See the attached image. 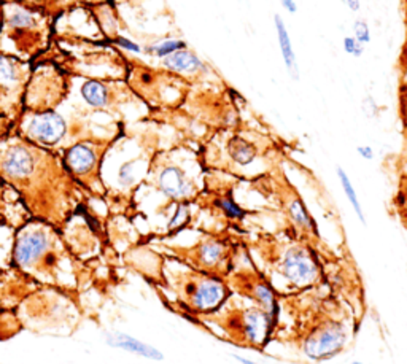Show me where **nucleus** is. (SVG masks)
<instances>
[{
	"label": "nucleus",
	"instance_id": "nucleus-1",
	"mask_svg": "<svg viewBox=\"0 0 407 364\" xmlns=\"http://www.w3.org/2000/svg\"><path fill=\"white\" fill-rule=\"evenodd\" d=\"M0 180L20 198L30 218L64 231L90 196L62 164L61 154L8 134L0 140Z\"/></svg>",
	"mask_w": 407,
	"mask_h": 364
},
{
	"label": "nucleus",
	"instance_id": "nucleus-2",
	"mask_svg": "<svg viewBox=\"0 0 407 364\" xmlns=\"http://www.w3.org/2000/svg\"><path fill=\"white\" fill-rule=\"evenodd\" d=\"M53 39L51 47L40 58L54 62L71 77L126 80V58L111 42L102 45V42L80 34H59L56 29Z\"/></svg>",
	"mask_w": 407,
	"mask_h": 364
},
{
	"label": "nucleus",
	"instance_id": "nucleus-3",
	"mask_svg": "<svg viewBox=\"0 0 407 364\" xmlns=\"http://www.w3.org/2000/svg\"><path fill=\"white\" fill-rule=\"evenodd\" d=\"M56 20L16 0H2L0 51L24 62H34L53 43Z\"/></svg>",
	"mask_w": 407,
	"mask_h": 364
},
{
	"label": "nucleus",
	"instance_id": "nucleus-4",
	"mask_svg": "<svg viewBox=\"0 0 407 364\" xmlns=\"http://www.w3.org/2000/svg\"><path fill=\"white\" fill-rule=\"evenodd\" d=\"M62 232L40 219L30 218L15 231L11 262L42 281L59 280V262H68Z\"/></svg>",
	"mask_w": 407,
	"mask_h": 364
},
{
	"label": "nucleus",
	"instance_id": "nucleus-5",
	"mask_svg": "<svg viewBox=\"0 0 407 364\" xmlns=\"http://www.w3.org/2000/svg\"><path fill=\"white\" fill-rule=\"evenodd\" d=\"M135 92L126 80H100L72 77L71 94L66 102L91 115L111 116L121 121L124 105L133 104Z\"/></svg>",
	"mask_w": 407,
	"mask_h": 364
},
{
	"label": "nucleus",
	"instance_id": "nucleus-6",
	"mask_svg": "<svg viewBox=\"0 0 407 364\" xmlns=\"http://www.w3.org/2000/svg\"><path fill=\"white\" fill-rule=\"evenodd\" d=\"M72 87V77L59 66L39 58L32 62V73L24 92V110L45 113L58 110Z\"/></svg>",
	"mask_w": 407,
	"mask_h": 364
},
{
	"label": "nucleus",
	"instance_id": "nucleus-7",
	"mask_svg": "<svg viewBox=\"0 0 407 364\" xmlns=\"http://www.w3.org/2000/svg\"><path fill=\"white\" fill-rule=\"evenodd\" d=\"M118 137L75 143L61 154L62 164L71 177L92 198L104 199L107 196V188L102 180V164L105 153Z\"/></svg>",
	"mask_w": 407,
	"mask_h": 364
},
{
	"label": "nucleus",
	"instance_id": "nucleus-8",
	"mask_svg": "<svg viewBox=\"0 0 407 364\" xmlns=\"http://www.w3.org/2000/svg\"><path fill=\"white\" fill-rule=\"evenodd\" d=\"M177 291L181 303L193 313L217 312L231 296L223 279L199 271L186 274L185 280H178Z\"/></svg>",
	"mask_w": 407,
	"mask_h": 364
},
{
	"label": "nucleus",
	"instance_id": "nucleus-9",
	"mask_svg": "<svg viewBox=\"0 0 407 364\" xmlns=\"http://www.w3.org/2000/svg\"><path fill=\"white\" fill-rule=\"evenodd\" d=\"M32 73V62L0 51V116L18 121L24 111V92Z\"/></svg>",
	"mask_w": 407,
	"mask_h": 364
},
{
	"label": "nucleus",
	"instance_id": "nucleus-10",
	"mask_svg": "<svg viewBox=\"0 0 407 364\" xmlns=\"http://www.w3.org/2000/svg\"><path fill=\"white\" fill-rule=\"evenodd\" d=\"M274 267L288 284L298 290L315 286L322 280V267L308 245L293 243L274 260Z\"/></svg>",
	"mask_w": 407,
	"mask_h": 364
},
{
	"label": "nucleus",
	"instance_id": "nucleus-11",
	"mask_svg": "<svg viewBox=\"0 0 407 364\" xmlns=\"http://www.w3.org/2000/svg\"><path fill=\"white\" fill-rule=\"evenodd\" d=\"M229 323L231 331L236 332L234 341L245 344L247 347L265 348L274 331L275 320L261 307L253 305L245 310H236Z\"/></svg>",
	"mask_w": 407,
	"mask_h": 364
},
{
	"label": "nucleus",
	"instance_id": "nucleus-12",
	"mask_svg": "<svg viewBox=\"0 0 407 364\" xmlns=\"http://www.w3.org/2000/svg\"><path fill=\"white\" fill-rule=\"evenodd\" d=\"M346 341L347 331L337 320H323L305 334L303 351L312 361L331 360L341 353Z\"/></svg>",
	"mask_w": 407,
	"mask_h": 364
},
{
	"label": "nucleus",
	"instance_id": "nucleus-13",
	"mask_svg": "<svg viewBox=\"0 0 407 364\" xmlns=\"http://www.w3.org/2000/svg\"><path fill=\"white\" fill-rule=\"evenodd\" d=\"M233 255L226 243L221 241H204L193 248L190 253V265L199 272L223 279L233 269Z\"/></svg>",
	"mask_w": 407,
	"mask_h": 364
},
{
	"label": "nucleus",
	"instance_id": "nucleus-14",
	"mask_svg": "<svg viewBox=\"0 0 407 364\" xmlns=\"http://www.w3.org/2000/svg\"><path fill=\"white\" fill-rule=\"evenodd\" d=\"M152 175L156 188L169 199L185 202V199H190L194 194L193 181L177 164H171V162L158 166L152 164Z\"/></svg>",
	"mask_w": 407,
	"mask_h": 364
},
{
	"label": "nucleus",
	"instance_id": "nucleus-15",
	"mask_svg": "<svg viewBox=\"0 0 407 364\" xmlns=\"http://www.w3.org/2000/svg\"><path fill=\"white\" fill-rule=\"evenodd\" d=\"M237 286H239V290L243 294L252 298L256 305L261 307L262 310L267 312L277 322V299H275L272 286L265 279L260 277V275H239L237 277Z\"/></svg>",
	"mask_w": 407,
	"mask_h": 364
},
{
	"label": "nucleus",
	"instance_id": "nucleus-16",
	"mask_svg": "<svg viewBox=\"0 0 407 364\" xmlns=\"http://www.w3.org/2000/svg\"><path fill=\"white\" fill-rule=\"evenodd\" d=\"M28 219H30V217L21 204L18 194L0 180V222L18 229Z\"/></svg>",
	"mask_w": 407,
	"mask_h": 364
},
{
	"label": "nucleus",
	"instance_id": "nucleus-17",
	"mask_svg": "<svg viewBox=\"0 0 407 364\" xmlns=\"http://www.w3.org/2000/svg\"><path fill=\"white\" fill-rule=\"evenodd\" d=\"M107 344L110 345V347L123 348L126 351H130V353L140 355L153 361L164 360V355H162L158 348H154L152 347V345H148L145 342H140L139 339L123 334V332H111V334H107Z\"/></svg>",
	"mask_w": 407,
	"mask_h": 364
},
{
	"label": "nucleus",
	"instance_id": "nucleus-18",
	"mask_svg": "<svg viewBox=\"0 0 407 364\" xmlns=\"http://www.w3.org/2000/svg\"><path fill=\"white\" fill-rule=\"evenodd\" d=\"M274 23H275V30H277V37H279V43H280V51L281 56H284V62L288 68V73L290 77L298 81L299 80V67H298V59H296V53L293 49V43L290 39V34H288V29L285 26L284 20H281L280 15L274 16Z\"/></svg>",
	"mask_w": 407,
	"mask_h": 364
},
{
	"label": "nucleus",
	"instance_id": "nucleus-19",
	"mask_svg": "<svg viewBox=\"0 0 407 364\" xmlns=\"http://www.w3.org/2000/svg\"><path fill=\"white\" fill-rule=\"evenodd\" d=\"M162 66L167 67L171 72L177 73H196L204 68L202 61L194 53L188 51L186 48L162 58Z\"/></svg>",
	"mask_w": 407,
	"mask_h": 364
},
{
	"label": "nucleus",
	"instance_id": "nucleus-20",
	"mask_svg": "<svg viewBox=\"0 0 407 364\" xmlns=\"http://www.w3.org/2000/svg\"><path fill=\"white\" fill-rule=\"evenodd\" d=\"M228 153L236 164L248 166L252 164L256 158V148L248 140L242 139V137H234L231 139L228 145Z\"/></svg>",
	"mask_w": 407,
	"mask_h": 364
},
{
	"label": "nucleus",
	"instance_id": "nucleus-21",
	"mask_svg": "<svg viewBox=\"0 0 407 364\" xmlns=\"http://www.w3.org/2000/svg\"><path fill=\"white\" fill-rule=\"evenodd\" d=\"M288 212H290V217L293 218V222L296 223L300 229L315 231L314 219H312L308 209H305V205L299 198H294L291 200L290 205H288Z\"/></svg>",
	"mask_w": 407,
	"mask_h": 364
},
{
	"label": "nucleus",
	"instance_id": "nucleus-22",
	"mask_svg": "<svg viewBox=\"0 0 407 364\" xmlns=\"http://www.w3.org/2000/svg\"><path fill=\"white\" fill-rule=\"evenodd\" d=\"M337 177H339V180H341L342 190H344V193H346L348 202L352 204L353 210H355V213H356V217H358V219H360V222H361L363 224H366V218H365V213H363V209H361L358 194H356L355 188H353V185H352V181H350L348 175L346 174V171H344L342 167H337Z\"/></svg>",
	"mask_w": 407,
	"mask_h": 364
},
{
	"label": "nucleus",
	"instance_id": "nucleus-23",
	"mask_svg": "<svg viewBox=\"0 0 407 364\" xmlns=\"http://www.w3.org/2000/svg\"><path fill=\"white\" fill-rule=\"evenodd\" d=\"M218 207H220L224 215H226L228 218L242 219L243 217H245V210H242L241 207L236 204V200L233 199L231 194H228V196H223L221 199H218Z\"/></svg>",
	"mask_w": 407,
	"mask_h": 364
},
{
	"label": "nucleus",
	"instance_id": "nucleus-24",
	"mask_svg": "<svg viewBox=\"0 0 407 364\" xmlns=\"http://www.w3.org/2000/svg\"><path fill=\"white\" fill-rule=\"evenodd\" d=\"M188 219H190V209H188V205L185 202H178L177 210H175L172 219L169 222V231L172 232V231L183 228V226L188 223Z\"/></svg>",
	"mask_w": 407,
	"mask_h": 364
},
{
	"label": "nucleus",
	"instance_id": "nucleus-25",
	"mask_svg": "<svg viewBox=\"0 0 407 364\" xmlns=\"http://www.w3.org/2000/svg\"><path fill=\"white\" fill-rule=\"evenodd\" d=\"M186 48V43L185 42H180V40H169L161 43L154 48V54L159 56V58H166V56L172 54L175 51H178V49H185Z\"/></svg>",
	"mask_w": 407,
	"mask_h": 364
},
{
	"label": "nucleus",
	"instance_id": "nucleus-26",
	"mask_svg": "<svg viewBox=\"0 0 407 364\" xmlns=\"http://www.w3.org/2000/svg\"><path fill=\"white\" fill-rule=\"evenodd\" d=\"M353 34H355V39L358 40L360 43H369L371 42V30H369V26H367V23L366 21H356L353 24Z\"/></svg>",
	"mask_w": 407,
	"mask_h": 364
},
{
	"label": "nucleus",
	"instance_id": "nucleus-27",
	"mask_svg": "<svg viewBox=\"0 0 407 364\" xmlns=\"http://www.w3.org/2000/svg\"><path fill=\"white\" fill-rule=\"evenodd\" d=\"M344 49H346L347 54L355 56V58H360V56H363V53H365L363 43L356 40L355 37H346V39H344Z\"/></svg>",
	"mask_w": 407,
	"mask_h": 364
},
{
	"label": "nucleus",
	"instance_id": "nucleus-28",
	"mask_svg": "<svg viewBox=\"0 0 407 364\" xmlns=\"http://www.w3.org/2000/svg\"><path fill=\"white\" fill-rule=\"evenodd\" d=\"M15 121H11V119L5 118V116H0V140L5 139L8 134L13 133L15 129Z\"/></svg>",
	"mask_w": 407,
	"mask_h": 364
},
{
	"label": "nucleus",
	"instance_id": "nucleus-29",
	"mask_svg": "<svg viewBox=\"0 0 407 364\" xmlns=\"http://www.w3.org/2000/svg\"><path fill=\"white\" fill-rule=\"evenodd\" d=\"M15 231H16L15 228H11V226L0 222V234H10V232H15ZM7 245L13 247L11 243H0V250H2V252H5V248H7Z\"/></svg>",
	"mask_w": 407,
	"mask_h": 364
},
{
	"label": "nucleus",
	"instance_id": "nucleus-30",
	"mask_svg": "<svg viewBox=\"0 0 407 364\" xmlns=\"http://www.w3.org/2000/svg\"><path fill=\"white\" fill-rule=\"evenodd\" d=\"M356 152H358L361 158H365L367 161H371L374 158V152H372L371 147H358L356 148Z\"/></svg>",
	"mask_w": 407,
	"mask_h": 364
},
{
	"label": "nucleus",
	"instance_id": "nucleus-31",
	"mask_svg": "<svg viewBox=\"0 0 407 364\" xmlns=\"http://www.w3.org/2000/svg\"><path fill=\"white\" fill-rule=\"evenodd\" d=\"M281 7H284L286 11H290V13H296L298 11V5L294 0H280Z\"/></svg>",
	"mask_w": 407,
	"mask_h": 364
},
{
	"label": "nucleus",
	"instance_id": "nucleus-32",
	"mask_svg": "<svg viewBox=\"0 0 407 364\" xmlns=\"http://www.w3.org/2000/svg\"><path fill=\"white\" fill-rule=\"evenodd\" d=\"M347 5L352 11H358L361 4H360V0H347Z\"/></svg>",
	"mask_w": 407,
	"mask_h": 364
},
{
	"label": "nucleus",
	"instance_id": "nucleus-33",
	"mask_svg": "<svg viewBox=\"0 0 407 364\" xmlns=\"http://www.w3.org/2000/svg\"><path fill=\"white\" fill-rule=\"evenodd\" d=\"M234 358H236V360L239 361V363H242V364H258V363H255V361H252V360H247V358H243V356L234 355Z\"/></svg>",
	"mask_w": 407,
	"mask_h": 364
},
{
	"label": "nucleus",
	"instance_id": "nucleus-34",
	"mask_svg": "<svg viewBox=\"0 0 407 364\" xmlns=\"http://www.w3.org/2000/svg\"><path fill=\"white\" fill-rule=\"evenodd\" d=\"M404 113H406V121H407V92L404 96Z\"/></svg>",
	"mask_w": 407,
	"mask_h": 364
},
{
	"label": "nucleus",
	"instance_id": "nucleus-35",
	"mask_svg": "<svg viewBox=\"0 0 407 364\" xmlns=\"http://www.w3.org/2000/svg\"><path fill=\"white\" fill-rule=\"evenodd\" d=\"M0 26H2V0H0Z\"/></svg>",
	"mask_w": 407,
	"mask_h": 364
},
{
	"label": "nucleus",
	"instance_id": "nucleus-36",
	"mask_svg": "<svg viewBox=\"0 0 407 364\" xmlns=\"http://www.w3.org/2000/svg\"><path fill=\"white\" fill-rule=\"evenodd\" d=\"M352 364H363V363H360V361H353Z\"/></svg>",
	"mask_w": 407,
	"mask_h": 364
},
{
	"label": "nucleus",
	"instance_id": "nucleus-37",
	"mask_svg": "<svg viewBox=\"0 0 407 364\" xmlns=\"http://www.w3.org/2000/svg\"><path fill=\"white\" fill-rule=\"evenodd\" d=\"M0 275H2V269H0Z\"/></svg>",
	"mask_w": 407,
	"mask_h": 364
},
{
	"label": "nucleus",
	"instance_id": "nucleus-38",
	"mask_svg": "<svg viewBox=\"0 0 407 364\" xmlns=\"http://www.w3.org/2000/svg\"><path fill=\"white\" fill-rule=\"evenodd\" d=\"M279 364H280V363H279Z\"/></svg>",
	"mask_w": 407,
	"mask_h": 364
}]
</instances>
